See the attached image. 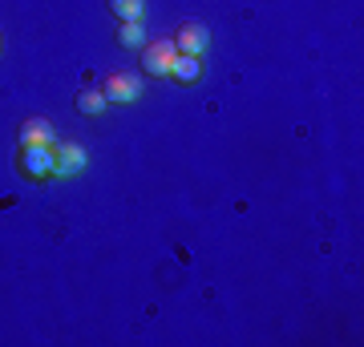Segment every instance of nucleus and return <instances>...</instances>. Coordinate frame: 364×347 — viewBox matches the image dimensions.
Returning <instances> with one entry per match:
<instances>
[{
	"mask_svg": "<svg viewBox=\"0 0 364 347\" xmlns=\"http://www.w3.org/2000/svg\"><path fill=\"white\" fill-rule=\"evenodd\" d=\"M109 9L117 13V21L126 25V21H142L146 13V0H109Z\"/></svg>",
	"mask_w": 364,
	"mask_h": 347,
	"instance_id": "obj_10",
	"label": "nucleus"
},
{
	"mask_svg": "<svg viewBox=\"0 0 364 347\" xmlns=\"http://www.w3.org/2000/svg\"><path fill=\"white\" fill-rule=\"evenodd\" d=\"M21 174L45 182L57 174V145H21Z\"/></svg>",
	"mask_w": 364,
	"mask_h": 347,
	"instance_id": "obj_1",
	"label": "nucleus"
},
{
	"mask_svg": "<svg viewBox=\"0 0 364 347\" xmlns=\"http://www.w3.org/2000/svg\"><path fill=\"white\" fill-rule=\"evenodd\" d=\"M0 49H4V40H0Z\"/></svg>",
	"mask_w": 364,
	"mask_h": 347,
	"instance_id": "obj_11",
	"label": "nucleus"
},
{
	"mask_svg": "<svg viewBox=\"0 0 364 347\" xmlns=\"http://www.w3.org/2000/svg\"><path fill=\"white\" fill-rule=\"evenodd\" d=\"M53 142H57V133L45 117H28L21 126V145H53Z\"/></svg>",
	"mask_w": 364,
	"mask_h": 347,
	"instance_id": "obj_6",
	"label": "nucleus"
},
{
	"mask_svg": "<svg viewBox=\"0 0 364 347\" xmlns=\"http://www.w3.org/2000/svg\"><path fill=\"white\" fill-rule=\"evenodd\" d=\"M117 45H122V49H142V45H146L142 21H126V25L117 28Z\"/></svg>",
	"mask_w": 364,
	"mask_h": 347,
	"instance_id": "obj_8",
	"label": "nucleus"
},
{
	"mask_svg": "<svg viewBox=\"0 0 364 347\" xmlns=\"http://www.w3.org/2000/svg\"><path fill=\"white\" fill-rule=\"evenodd\" d=\"M174 57H178L174 40H146L142 45V65H146V73H154V77H170Z\"/></svg>",
	"mask_w": 364,
	"mask_h": 347,
	"instance_id": "obj_2",
	"label": "nucleus"
},
{
	"mask_svg": "<svg viewBox=\"0 0 364 347\" xmlns=\"http://www.w3.org/2000/svg\"><path fill=\"white\" fill-rule=\"evenodd\" d=\"M85 162H90V154H85L77 142L57 145V174H53V178H77L81 170H85Z\"/></svg>",
	"mask_w": 364,
	"mask_h": 347,
	"instance_id": "obj_4",
	"label": "nucleus"
},
{
	"mask_svg": "<svg viewBox=\"0 0 364 347\" xmlns=\"http://www.w3.org/2000/svg\"><path fill=\"white\" fill-rule=\"evenodd\" d=\"M170 77L182 81V85H195V81L203 77V57H186V53H178L174 65H170Z\"/></svg>",
	"mask_w": 364,
	"mask_h": 347,
	"instance_id": "obj_7",
	"label": "nucleus"
},
{
	"mask_svg": "<svg viewBox=\"0 0 364 347\" xmlns=\"http://www.w3.org/2000/svg\"><path fill=\"white\" fill-rule=\"evenodd\" d=\"M174 45H178V53H186V57H203V53L210 49V33L203 25H186V28H178Z\"/></svg>",
	"mask_w": 364,
	"mask_h": 347,
	"instance_id": "obj_5",
	"label": "nucleus"
},
{
	"mask_svg": "<svg viewBox=\"0 0 364 347\" xmlns=\"http://www.w3.org/2000/svg\"><path fill=\"white\" fill-rule=\"evenodd\" d=\"M105 101H117V105H130L142 97V77H130V73H114V77L102 85Z\"/></svg>",
	"mask_w": 364,
	"mask_h": 347,
	"instance_id": "obj_3",
	"label": "nucleus"
},
{
	"mask_svg": "<svg viewBox=\"0 0 364 347\" xmlns=\"http://www.w3.org/2000/svg\"><path fill=\"white\" fill-rule=\"evenodd\" d=\"M105 105H109V101H105V93H102V89H85V93L77 97V109H81L85 117H102V114H105Z\"/></svg>",
	"mask_w": 364,
	"mask_h": 347,
	"instance_id": "obj_9",
	"label": "nucleus"
}]
</instances>
